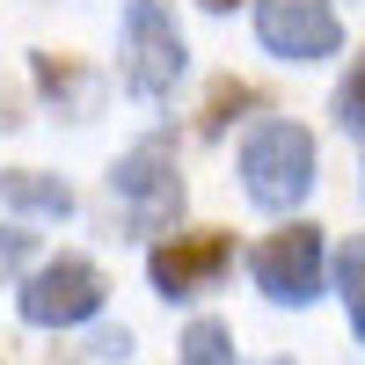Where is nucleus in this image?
Listing matches in <instances>:
<instances>
[{
	"label": "nucleus",
	"mask_w": 365,
	"mask_h": 365,
	"mask_svg": "<svg viewBox=\"0 0 365 365\" xmlns=\"http://www.w3.org/2000/svg\"><path fill=\"white\" fill-rule=\"evenodd\" d=\"M22 256H29V234H8V227H0V278H8Z\"/></svg>",
	"instance_id": "4468645a"
},
{
	"label": "nucleus",
	"mask_w": 365,
	"mask_h": 365,
	"mask_svg": "<svg viewBox=\"0 0 365 365\" xmlns=\"http://www.w3.org/2000/svg\"><path fill=\"white\" fill-rule=\"evenodd\" d=\"M234 270V241L227 234H175L146 256V278H154L161 299H197Z\"/></svg>",
	"instance_id": "0eeeda50"
},
{
	"label": "nucleus",
	"mask_w": 365,
	"mask_h": 365,
	"mask_svg": "<svg viewBox=\"0 0 365 365\" xmlns=\"http://www.w3.org/2000/svg\"><path fill=\"white\" fill-rule=\"evenodd\" d=\"M0 205H15V212H37V220H66V212H73V190H66L58 175L8 168V175H0Z\"/></svg>",
	"instance_id": "6e6552de"
},
{
	"label": "nucleus",
	"mask_w": 365,
	"mask_h": 365,
	"mask_svg": "<svg viewBox=\"0 0 365 365\" xmlns=\"http://www.w3.org/2000/svg\"><path fill=\"white\" fill-rule=\"evenodd\" d=\"M37 88H44L51 103H88V81H81L73 66H58L51 51H37Z\"/></svg>",
	"instance_id": "9b49d317"
},
{
	"label": "nucleus",
	"mask_w": 365,
	"mask_h": 365,
	"mask_svg": "<svg viewBox=\"0 0 365 365\" xmlns=\"http://www.w3.org/2000/svg\"><path fill=\"white\" fill-rule=\"evenodd\" d=\"M256 292L263 299H278V307H307V299L322 292V234L314 227H285V234H270L263 249H256Z\"/></svg>",
	"instance_id": "39448f33"
},
{
	"label": "nucleus",
	"mask_w": 365,
	"mask_h": 365,
	"mask_svg": "<svg viewBox=\"0 0 365 365\" xmlns=\"http://www.w3.org/2000/svg\"><path fill=\"white\" fill-rule=\"evenodd\" d=\"M336 125L344 132H365V58L351 66V81L336 88Z\"/></svg>",
	"instance_id": "ddd939ff"
},
{
	"label": "nucleus",
	"mask_w": 365,
	"mask_h": 365,
	"mask_svg": "<svg viewBox=\"0 0 365 365\" xmlns=\"http://www.w3.org/2000/svg\"><path fill=\"white\" fill-rule=\"evenodd\" d=\"M241 182L263 212H292L314 190V139L292 125V117H270L241 139Z\"/></svg>",
	"instance_id": "f257e3e1"
},
{
	"label": "nucleus",
	"mask_w": 365,
	"mask_h": 365,
	"mask_svg": "<svg viewBox=\"0 0 365 365\" xmlns=\"http://www.w3.org/2000/svg\"><path fill=\"white\" fill-rule=\"evenodd\" d=\"M336 292H344L351 336H365V234H351V241H344V256H336Z\"/></svg>",
	"instance_id": "1a4fd4ad"
},
{
	"label": "nucleus",
	"mask_w": 365,
	"mask_h": 365,
	"mask_svg": "<svg viewBox=\"0 0 365 365\" xmlns=\"http://www.w3.org/2000/svg\"><path fill=\"white\" fill-rule=\"evenodd\" d=\"M103 314V270L88 256H58L22 285V322L29 329H81Z\"/></svg>",
	"instance_id": "20e7f679"
},
{
	"label": "nucleus",
	"mask_w": 365,
	"mask_h": 365,
	"mask_svg": "<svg viewBox=\"0 0 365 365\" xmlns=\"http://www.w3.org/2000/svg\"><path fill=\"white\" fill-rule=\"evenodd\" d=\"M110 190L117 205H125V220L139 234H161L175 212H182V175H175V146L154 132V139H139L125 161L110 168Z\"/></svg>",
	"instance_id": "f03ea898"
},
{
	"label": "nucleus",
	"mask_w": 365,
	"mask_h": 365,
	"mask_svg": "<svg viewBox=\"0 0 365 365\" xmlns=\"http://www.w3.org/2000/svg\"><path fill=\"white\" fill-rule=\"evenodd\" d=\"M197 8H212V15H227V8H234V0H197Z\"/></svg>",
	"instance_id": "2eb2a0df"
},
{
	"label": "nucleus",
	"mask_w": 365,
	"mask_h": 365,
	"mask_svg": "<svg viewBox=\"0 0 365 365\" xmlns=\"http://www.w3.org/2000/svg\"><path fill=\"white\" fill-rule=\"evenodd\" d=\"M182 81V29L161 0H132L125 8V88L146 103H161Z\"/></svg>",
	"instance_id": "7ed1b4c3"
},
{
	"label": "nucleus",
	"mask_w": 365,
	"mask_h": 365,
	"mask_svg": "<svg viewBox=\"0 0 365 365\" xmlns=\"http://www.w3.org/2000/svg\"><path fill=\"white\" fill-rule=\"evenodd\" d=\"M256 37L263 51H278V58H329L344 44V22L329 0H256Z\"/></svg>",
	"instance_id": "423d86ee"
},
{
	"label": "nucleus",
	"mask_w": 365,
	"mask_h": 365,
	"mask_svg": "<svg viewBox=\"0 0 365 365\" xmlns=\"http://www.w3.org/2000/svg\"><path fill=\"white\" fill-rule=\"evenodd\" d=\"M0 125H8V103H0Z\"/></svg>",
	"instance_id": "dca6fc26"
},
{
	"label": "nucleus",
	"mask_w": 365,
	"mask_h": 365,
	"mask_svg": "<svg viewBox=\"0 0 365 365\" xmlns=\"http://www.w3.org/2000/svg\"><path fill=\"white\" fill-rule=\"evenodd\" d=\"M182 365H241L234 336L220 322H190V336H182Z\"/></svg>",
	"instance_id": "9d476101"
},
{
	"label": "nucleus",
	"mask_w": 365,
	"mask_h": 365,
	"mask_svg": "<svg viewBox=\"0 0 365 365\" xmlns=\"http://www.w3.org/2000/svg\"><path fill=\"white\" fill-rule=\"evenodd\" d=\"M234 110H256V88H212V103H205V117H197V132H205V139H220Z\"/></svg>",
	"instance_id": "f8f14e48"
}]
</instances>
